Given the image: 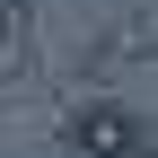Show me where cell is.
<instances>
[{"mask_svg": "<svg viewBox=\"0 0 158 158\" xmlns=\"http://www.w3.org/2000/svg\"><path fill=\"white\" fill-rule=\"evenodd\" d=\"M70 149L79 158H149V123L132 106H114V97H97V106L70 114Z\"/></svg>", "mask_w": 158, "mask_h": 158, "instance_id": "cell-1", "label": "cell"}]
</instances>
